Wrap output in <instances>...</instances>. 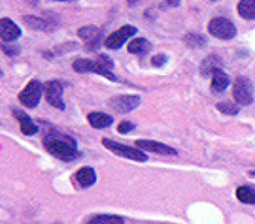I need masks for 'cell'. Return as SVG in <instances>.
<instances>
[{"mask_svg": "<svg viewBox=\"0 0 255 224\" xmlns=\"http://www.w3.org/2000/svg\"><path fill=\"white\" fill-rule=\"evenodd\" d=\"M127 2H128V4H136L138 0H127Z\"/></svg>", "mask_w": 255, "mask_h": 224, "instance_id": "obj_29", "label": "cell"}, {"mask_svg": "<svg viewBox=\"0 0 255 224\" xmlns=\"http://www.w3.org/2000/svg\"><path fill=\"white\" fill-rule=\"evenodd\" d=\"M250 175H252V177H255V170H254V171H250Z\"/></svg>", "mask_w": 255, "mask_h": 224, "instance_id": "obj_31", "label": "cell"}, {"mask_svg": "<svg viewBox=\"0 0 255 224\" xmlns=\"http://www.w3.org/2000/svg\"><path fill=\"white\" fill-rule=\"evenodd\" d=\"M229 87V75L223 70H216V72L212 74V90L214 92H221V90H225Z\"/></svg>", "mask_w": 255, "mask_h": 224, "instance_id": "obj_16", "label": "cell"}, {"mask_svg": "<svg viewBox=\"0 0 255 224\" xmlns=\"http://www.w3.org/2000/svg\"><path fill=\"white\" fill-rule=\"evenodd\" d=\"M130 130H134V123H130V121H125V123H119L118 126V132L119 134H127Z\"/></svg>", "mask_w": 255, "mask_h": 224, "instance_id": "obj_25", "label": "cell"}, {"mask_svg": "<svg viewBox=\"0 0 255 224\" xmlns=\"http://www.w3.org/2000/svg\"><path fill=\"white\" fill-rule=\"evenodd\" d=\"M13 115H15V119L19 121V126H21V132H23V134H27V136L36 134L38 132L36 123H34L25 111H21L19 108H13Z\"/></svg>", "mask_w": 255, "mask_h": 224, "instance_id": "obj_13", "label": "cell"}, {"mask_svg": "<svg viewBox=\"0 0 255 224\" xmlns=\"http://www.w3.org/2000/svg\"><path fill=\"white\" fill-rule=\"evenodd\" d=\"M147 49H149V42H147L146 38H134V40L128 44V51L134 55L146 53Z\"/></svg>", "mask_w": 255, "mask_h": 224, "instance_id": "obj_21", "label": "cell"}, {"mask_svg": "<svg viewBox=\"0 0 255 224\" xmlns=\"http://www.w3.org/2000/svg\"><path fill=\"white\" fill-rule=\"evenodd\" d=\"M218 109L221 113H227V115H237L238 113V108L235 104H231V102H219Z\"/></svg>", "mask_w": 255, "mask_h": 224, "instance_id": "obj_24", "label": "cell"}, {"mask_svg": "<svg viewBox=\"0 0 255 224\" xmlns=\"http://www.w3.org/2000/svg\"><path fill=\"white\" fill-rule=\"evenodd\" d=\"M63 90H64V85L61 81H49V83H46V87H44V96H46L47 104H49L51 108L64 109Z\"/></svg>", "mask_w": 255, "mask_h": 224, "instance_id": "obj_7", "label": "cell"}, {"mask_svg": "<svg viewBox=\"0 0 255 224\" xmlns=\"http://www.w3.org/2000/svg\"><path fill=\"white\" fill-rule=\"evenodd\" d=\"M219 64H221V59H219L218 55H210V57H206V59L202 61L201 74L202 75H212V74L219 68Z\"/></svg>", "mask_w": 255, "mask_h": 224, "instance_id": "obj_18", "label": "cell"}, {"mask_svg": "<svg viewBox=\"0 0 255 224\" xmlns=\"http://www.w3.org/2000/svg\"><path fill=\"white\" fill-rule=\"evenodd\" d=\"M136 147L142 149L144 152H157V154H176V149L170 145L159 144V142H151V140H138Z\"/></svg>", "mask_w": 255, "mask_h": 224, "instance_id": "obj_10", "label": "cell"}, {"mask_svg": "<svg viewBox=\"0 0 255 224\" xmlns=\"http://www.w3.org/2000/svg\"><path fill=\"white\" fill-rule=\"evenodd\" d=\"M136 34V28L130 27V25H125V27L118 28L116 32H112L110 36L104 38V45L108 47V49H119L121 45L127 42L130 36H134Z\"/></svg>", "mask_w": 255, "mask_h": 224, "instance_id": "obj_8", "label": "cell"}, {"mask_svg": "<svg viewBox=\"0 0 255 224\" xmlns=\"http://www.w3.org/2000/svg\"><path fill=\"white\" fill-rule=\"evenodd\" d=\"M2 49H4V53L11 55V57H15V55H19V47H15V45L2 44Z\"/></svg>", "mask_w": 255, "mask_h": 224, "instance_id": "obj_26", "label": "cell"}, {"mask_svg": "<svg viewBox=\"0 0 255 224\" xmlns=\"http://www.w3.org/2000/svg\"><path fill=\"white\" fill-rule=\"evenodd\" d=\"M87 123L93 126V128H106L114 123V119L106 113H99V111H95V113H89L87 115Z\"/></svg>", "mask_w": 255, "mask_h": 224, "instance_id": "obj_15", "label": "cell"}, {"mask_svg": "<svg viewBox=\"0 0 255 224\" xmlns=\"http://www.w3.org/2000/svg\"><path fill=\"white\" fill-rule=\"evenodd\" d=\"M0 77H2V70H0Z\"/></svg>", "mask_w": 255, "mask_h": 224, "instance_id": "obj_32", "label": "cell"}, {"mask_svg": "<svg viewBox=\"0 0 255 224\" xmlns=\"http://www.w3.org/2000/svg\"><path fill=\"white\" fill-rule=\"evenodd\" d=\"M237 198L242 204H255V190L252 187H238Z\"/></svg>", "mask_w": 255, "mask_h": 224, "instance_id": "obj_22", "label": "cell"}, {"mask_svg": "<svg viewBox=\"0 0 255 224\" xmlns=\"http://www.w3.org/2000/svg\"><path fill=\"white\" fill-rule=\"evenodd\" d=\"M42 94H44V87H42V83L40 81H28L27 87L19 92V100H21V104L25 106V108H36L40 98H42Z\"/></svg>", "mask_w": 255, "mask_h": 224, "instance_id": "obj_5", "label": "cell"}, {"mask_svg": "<svg viewBox=\"0 0 255 224\" xmlns=\"http://www.w3.org/2000/svg\"><path fill=\"white\" fill-rule=\"evenodd\" d=\"M78 36L87 44V49L95 51L101 44V28L97 27H82L78 30Z\"/></svg>", "mask_w": 255, "mask_h": 224, "instance_id": "obj_11", "label": "cell"}, {"mask_svg": "<svg viewBox=\"0 0 255 224\" xmlns=\"http://www.w3.org/2000/svg\"><path fill=\"white\" fill-rule=\"evenodd\" d=\"M74 181H76V185L80 188H87L95 185L97 173H95L93 168H80V170L76 171V175H74Z\"/></svg>", "mask_w": 255, "mask_h": 224, "instance_id": "obj_14", "label": "cell"}, {"mask_svg": "<svg viewBox=\"0 0 255 224\" xmlns=\"http://www.w3.org/2000/svg\"><path fill=\"white\" fill-rule=\"evenodd\" d=\"M151 63H153V66H163L166 63V57L164 55H155L153 59H151Z\"/></svg>", "mask_w": 255, "mask_h": 224, "instance_id": "obj_27", "label": "cell"}, {"mask_svg": "<svg viewBox=\"0 0 255 224\" xmlns=\"http://www.w3.org/2000/svg\"><path fill=\"white\" fill-rule=\"evenodd\" d=\"M233 96H235V102L238 106H250L254 102V87L248 77L240 75L237 77L235 85H233Z\"/></svg>", "mask_w": 255, "mask_h": 224, "instance_id": "obj_3", "label": "cell"}, {"mask_svg": "<svg viewBox=\"0 0 255 224\" xmlns=\"http://www.w3.org/2000/svg\"><path fill=\"white\" fill-rule=\"evenodd\" d=\"M108 106L114 108L119 113H127V111H132L134 108L140 106V96H134V94H121V96H114V98L108 100Z\"/></svg>", "mask_w": 255, "mask_h": 224, "instance_id": "obj_9", "label": "cell"}, {"mask_svg": "<svg viewBox=\"0 0 255 224\" xmlns=\"http://www.w3.org/2000/svg\"><path fill=\"white\" fill-rule=\"evenodd\" d=\"M44 147L49 154H53L55 158L64 162H72L80 156L76 140L68 138V136H46L44 138Z\"/></svg>", "mask_w": 255, "mask_h": 224, "instance_id": "obj_1", "label": "cell"}, {"mask_svg": "<svg viewBox=\"0 0 255 224\" xmlns=\"http://www.w3.org/2000/svg\"><path fill=\"white\" fill-rule=\"evenodd\" d=\"M99 63H101L102 66H104V68H108V70L112 68V64H114V63H112V61L108 59V57H104V55H101V57H99Z\"/></svg>", "mask_w": 255, "mask_h": 224, "instance_id": "obj_28", "label": "cell"}, {"mask_svg": "<svg viewBox=\"0 0 255 224\" xmlns=\"http://www.w3.org/2000/svg\"><path fill=\"white\" fill-rule=\"evenodd\" d=\"M55 2H74V0H55Z\"/></svg>", "mask_w": 255, "mask_h": 224, "instance_id": "obj_30", "label": "cell"}, {"mask_svg": "<svg viewBox=\"0 0 255 224\" xmlns=\"http://www.w3.org/2000/svg\"><path fill=\"white\" fill-rule=\"evenodd\" d=\"M25 21V25L30 28H36V30H51L55 27V23L51 21H46V19L42 17H34V15H27V17H23Z\"/></svg>", "mask_w": 255, "mask_h": 224, "instance_id": "obj_17", "label": "cell"}, {"mask_svg": "<svg viewBox=\"0 0 255 224\" xmlns=\"http://www.w3.org/2000/svg\"><path fill=\"white\" fill-rule=\"evenodd\" d=\"M185 44L189 45V47H202V45L206 44V38L191 32V34H187V36H185Z\"/></svg>", "mask_w": 255, "mask_h": 224, "instance_id": "obj_23", "label": "cell"}, {"mask_svg": "<svg viewBox=\"0 0 255 224\" xmlns=\"http://www.w3.org/2000/svg\"><path fill=\"white\" fill-rule=\"evenodd\" d=\"M102 145L110 149V151L114 152V154H118V156H123V158H128V160H136V162H146L147 160V154L142 149H134V147H128V145H123V144H118V142H112L108 138H104L102 140Z\"/></svg>", "mask_w": 255, "mask_h": 224, "instance_id": "obj_2", "label": "cell"}, {"mask_svg": "<svg viewBox=\"0 0 255 224\" xmlns=\"http://www.w3.org/2000/svg\"><path fill=\"white\" fill-rule=\"evenodd\" d=\"M85 224H123V219L118 215H110V213H102V215L91 217Z\"/></svg>", "mask_w": 255, "mask_h": 224, "instance_id": "obj_20", "label": "cell"}, {"mask_svg": "<svg viewBox=\"0 0 255 224\" xmlns=\"http://www.w3.org/2000/svg\"><path fill=\"white\" fill-rule=\"evenodd\" d=\"M238 15L252 21L255 19V0H240L238 2Z\"/></svg>", "mask_w": 255, "mask_h": 224, "instance_id": "obj_19", "label": "cell"}, {"mask_svg": "<svg viewBox=\"0 0 255 224\" xmlns=\"http://www.w3.org/2000/svg\"><path fill=\"white\" fill-rule=\"evenodd\" d=\"M72 68L76 70V72L80 74H85V72H95L99 74V75H102V77H106V79L110 81H116L118 77L114 75V74L110 72L108 68H104L99 61H89V59H76L72 63Z\"/></svg>", "mask_w": 255, "mask_h": 224, "instance_id": "obj_4", "label": "cell"}, {"mask_svg": "<svg viewBox=\"0 0 255 224\" xmlns=\"http://www.w3.org/2000/svg\"><path fill=\"white\" fill-rule=\"evenodd\" d=\"M208 32L212 36L219 38V40H231V38H235V34H237V28H235V25L229 19L216 17L208 23Z\"/></svg>", "mask_w": 255, "mask_h": 224, "instance_id": "obj_6", "label": "cell"}, {"mask_svg": "<svg viewBox=\"0 0 255 224\" xmlns=\"http://www.w3.org/2000/svg\"><path fill=\"white\" fill-rule=\"evenodd\" d=\"M19 36H21V30L11 19H0V38L4 42H13Z\"/></svg>", "mask_w": 255, "mask_h": 224, "instance_id": "obj_12", "label": "cell"}]
</instances>
